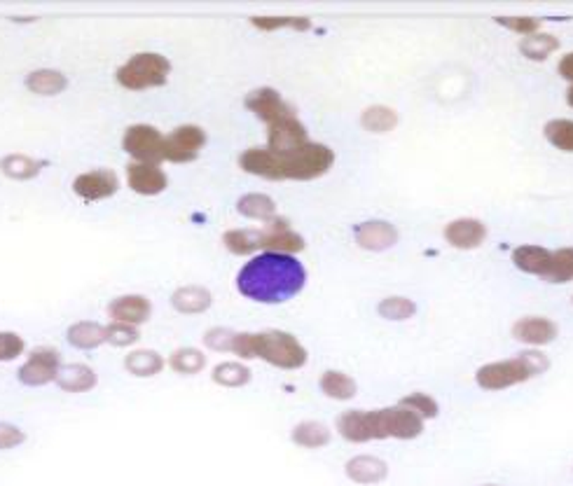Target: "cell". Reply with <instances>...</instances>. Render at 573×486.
<instances>
[{
    "label": "cell",
    "mask_w": 573,
    "mask_h": 486,
    "mask_svg": "<svg viewBox=\"0 0 573 486\" xmlns=\"http://www.w3.org/2000/svg\"><path fill=\"white\" fill-rule=\"evenodd\" d=\"M232 353L244 360H264L279 370H300L310 360V353L295 334L286 330H263V333H237Z\"/></svg>",
    "instance_id": "5b68a950"
},
{
    "label": "cell",
    "mask_w": 573,
    "mask_h": 486,
    "mask_svg": "<svg viewBox=\"0 0 573 486\" xmlns=\"http://www.w3.org/2000/svg\"><path fill=\"white\" fill-rule=\"evenodd\" d=\"M496 21L501 26H506V28H510V31L522 33L524 38L541 28V21L531 20V17H498Z\"/></svg>",
    "instance_id": "7bdbcfd3"
},
{
    "label": "cell",
    "mask_w": 573,
    "mask_h": 486,
    "mask_svg": "<svg viewBox=\"0 0 573 486\" xmlns=\"http://www.w3.org/2000/svg\"><path fill=\"white\" fill-rule=\"evenodd\" d=\"M253 26H258L263 31H274V28H297V31H307L310 20L304 17H253Z\"/></svg>",
    "instance_id": "ab89813d"
},
{
    "label": "cell",
    "mask_w": 573,
    "mask_h": 486,
    "mask_svg": "<svg viewBox=\"0 0 573 486\" xmlns=\"http://www.w3.org/2000/svg\"><path fill=\"white\" fill-rule=\"evenodd\" d=\"M318 386H321L323 396H328L330 400H340V403H347L356 396V381L349 374L340 370H326L318 379Z\"/></svg>",
    "instance_id": "f546056e"
},
{
    "label": "cell",
    "mask_w": 573,
    "mask_h": 486,
    "mask_svg": "<svg viewBox=\"0 0 573 486\" xmlns=\"http://www.w3.org/2000/svg\"><path fill=\"white\" fill-rule=\"evenodd\" d=\"M444 239L450 241V246L459 250L480 248L484 239H487V227L480 220L459 218L444 227Z\"/></svg>",
    "instance_id": "ac0fdd59"
},
{
    "label": "cell",
    "mask_w": 573,
    "mask_h": 486,
    "mask_svg": "<svg viewBox=\"0 0 573 486\" xmlns=\"http://www.w3.org/2000/svg\"><path fill=\"white\" fill-rule=\"evenodd\" d=\"M27 87L38 97H57L68 87V80H66L64 73L52 71V68H40V71L28 73Z\"/></svg>",
    "instance_id": "f1b7e54d"
},
{
    "label": "cell",
    "mask_w": 573,
    "mask_h": 486,
    "mask_svg": "<svg viewBox=\"0 0 573 486\" xmlns=\"http://www.w3.org/2000/svg\"><path fill=\"white\" fill-rule=\"evenodd\" d=\"M400 407L414 412V414L421 416V419H436L440 412L436 397L426 396V393H410V396H405L400 400Z\"/></svg>",
    "instance_id": "74e56055"
},
{
    "label": "cell",
    "mask_w": 573,
    "mask_h": 486,
    "mask_svg": "<svg viewBox=\"0 0 573 486\" xmlns=\"http://www.w3.org/2000/svg\"><path fill=\"white\" fill-rule=\"evenodd\" d=\"M560 47V40L554 35H547V33H536V35H527V38L520 43V51L524 57L534 59V61H543L547 59L553 51H557Z\"/></svg>",
    "instance_id": "d6a6232c"
},
{
    "label": "cell",
    "mask_w": 573,
    "mask_h": 486,
    "mask_svg": "<svg viewBox=\"0 0 573 486\" xmlns=\"http://www.w3.org/2000/svg\"><path fill=\"white\" fill-rule=\"evenodd\" d=\"M207 145V131L197 124L176 127L169 136H164V161L187 164L200 157L201 147Z\"/></svg>",
    "instance_id": "30bf717a"
},
{
    "label": "cell",
    "mask_w": 573,
    "mask_h": 486,
    "mask_svg": "<svg viewBox=\"0 0 573 486\" xmlns=\"http://www.w3.org/2000/svg\"><path fill=\"white\" fill-rule=\"evenodd\" d=\"M164 367H167V358L161 353L153 351V349H134L124 358V370L130 372L131 377L138 379L157 377Z\"/></svg>",
    "instance_id": "44dd1931"
},
{
    "label": "cell",
    "mask_w": 573,
    "mask_h": 486,
    "mask_svg": "<svg viewBox=\"0 0 573 486\" xmlns=\"http://www.w3.org/2000/svg\"><path fill=\"white\" fill-rule=\"evenodd\" d=\"M330 437H333V433H330L328 426L321 421L297 423L295 428H293V433H290V440H293V444H297V447H302V449L328 447Z\"/></svg>",
    "instance_id": "484cf974"
},
{
    "label": "cell",
    "mask_w": 573,
    "mask_h": 486,
    "mask_svg": "<svg viewBox=\"0 0 573 486\" xmlns=\"http://www.w3.org/2000/svg\"><path fill=\"white\" fill-rule=\"evenodd\" d=\"M138 340H141V330L136 325L113 323V320L106 325V344L115 346V349H130V346L138 344Z\"/></svg>",
    "instance_id": "d590c367"
},
{
    "label": "cell",
    "mask_w": 573,
    "mask_h": 486,
    "mask_svg": "<svg viewBox=\"0 0 573 486\" xmlns=\"http://www.w3.org/2000/svg\"><path fill=\"white\" fill-rule=\"evenodd\" d=\"M207 353L194 349V346H181V349L171 351V356L167 358L169 367H171L176 374H181V377H194V374H200V372L207 367Z\"/></svg>",
    "instance_id": "d4e9b609"
},
{
    "label": "cell",
    "mask_w": 573,
    "mask_h": 486,
    "mask_svg": "<svg viewBox=\"0 0 573 486\" xmlns=\"http://www.w3.org/2000/svg\"><path fill=\"white\" fill-rule=\"evenodd\" d=\"M127 185L134 190L136 194L143 197H155L167 190L169 178L167 173L161 171L160 164H141V161H131L127 167Z\"/></svg>",
    "instance_id": "5bb4252c"
},
{
    "label": "cell",
    "mask_w": 573,
    "mask_h": 486,
    "mask_svg": "<svg viewBox=\"0 0 573 486\" xmlns=\"http://www.w3.org/2000/svg\"><path fill=\"white\" fill-rule=\"evenodd\" d=\"M244 106L267 124V147L264 150H270L271 154L290 153V150H297L304 143H310L304 124L297 120L295 110L290 108L277 90H271V87L253 90L246 97Z\"/></svg>",
    "instance_id": "277c9868"
},
{
    "label": "cell",
    "mask_w": 573,
    "mask_h": 486,
    "mask_svg": "<svg viewBox=\"0 0 573 486\" xmlns=\"http://www.w3.org/2000/svg\"><path fill=\"white\" fill-rule=\"evenodd\" d=\"M234 337H237V333L230 330V327H211V330L204 333V346L211 349V351L232 353Z\"/></svg>",
    "instance_id": "60d3db41"
},
{
    "label": "cell",
    "mask_w": 573,
    "mask_h": 486,
    "mask_svg": "<svg viewBox=\"0 0 573 486\" xmlns=\"http://www.w3.org/2000/svg\"><path fill=\"white\" fill-rule=\"evenodd\" d=\"M260 250L263 253H284L297 255L304 250V239L288 224V220L274 218L260 227Z\"/></svg>",
    "instance_id": "8fae6325"
},
{
    "label": "cell",
    "mask_w": 573,
    "mask_h": 486,
    "mask_svg": "<svg viewBox=\"0 0 573 486\" xmlns=\"http://www.w3.org/2000/svg\"><path fill=\"white\" fill-rule=\"evenodd\" d=\"M66 340L78 351H94L106 344V325L97 320H78L66 330Z\"/></svg>",
    "instance_id": "7402d4cb"
},
{
    "label": "cell",
    "mask_w": 573,
    "mask_h": 486,
    "mask_svg": "<svg viewBox=\"0 0 573 486\" xmlns=\"http://www.w3.org/2000/svg\"><path fill=\"white\" fill-rule=\"evenodd\" d=\"M567 101H569V106H571V108H573V87L567 91Z\"/></svg>",
    "instance_id": "f6af8a7d"
},
{
    "label": "cell",
    "mask_w": 573,
    "mask_h": 486,
    "mask_svg": "<svg viewBox=\"0 0 573 486\" xmlns=\"http://www.w3.org/2000/svg\"><path fill=\"white\" fill-rule=\"evenodd\" d=\"M354 239L363 250L381 253L398 243V230L387 220H367V223L356 224Z\"/></svg>",
    "instance_id": "2e32d148"
},
{
    "label": "cell",
    "mask_w": 573,
    "mask_h": 486,
    "mask_svg": "<svg viewBox=\"0 0 573 486\" xmlns=\"http://www.w3.org/2000/svg\"><path fill=\"white\" fill-rule=\"evenodd\" d=\"M361 124L363 129L373 131V134H387V131H391L398 124V115L391 108H387V106H373V108H367L363 113Z\"/></svg>",
    "instance_id": "836d02e7"
},
{
    "label": "cell",
    "mask_w": 573,
    "mask_h": 486,
    "mask_svg": "<svg viewBox=\"0 0 573 486\" xmlns=\"http://www.w3.org/2000/svg\"><path fill=\"white\" fill-rule=\"evenodd\" d=\"M483 486H498V484H483Z\"/></svg>",
    "instance_id": "bcb514c9"
},
{
    "label": "cell",
    "mask_w": 573,
    "mask_h": 486,
    "mask_svg": "<svg viewBox=\"0 0 573 486\" xmlns=\"http://www.w3.org/2000/svg\"><path fill=\"white\" fill-rule=\"evenodd\" d=\"M335 153L321 143H304L297 150L284 154H271L270 150L251 147L239 157V167L246 173L267 180H311L330 171Z\"/></svg>",
    "instance_id": "7a4b0ae2"
},
{
    "label": "cell",
    "mask_w": 573,
    "mask_h": 486,
    "mask_svg": "<svg viewBox=\"0 0 573 486\" xmlns=\"http://www.w3.org/2000/svg\"><path fill=\"white\" fill-rule=\"evenodd\" d=\"M304 283V264L284 253H258L237 274L239 294L258 304H284L302 293Z\"/></svg>",
    "instance_id": "6da1fadb"
},
{
    "label": "cell",
    "mask_w": 573,
    "mask_h": 486,
    "mask_svg": "<svg viewBox=\"0 0 573 486\" xmlns=\"http://www.w3.org/2000/svg\"><path fill=\"white\" fill-rule=\"evenodd\" d=\"M560 73L561 77H567V80H571L573 82V51L560 61Z\"/></svg>",
    "instance_id": "ee69618b"
},
{
    "label": "cell",
    "mask_w": 573,
    "mask_h": 486,
    "mask_svg": "<svg viewBox=\"0 0 573 486\" xmlns=\"http://www.w3.org/2000/svg\"><path fill=\"white\" fill-rule=\"evenodd\" d=\"M171 307L174 311L183 316H200L207 314L213 304V294L211 290L204 288V286H181L171 293Z\"/></svg>",
    "instance_id": "d6986e66"
},
{
    "label": "cell",
    "mask_w": 573,
    "mask_h": 486,
    "mask_svg": "<svg viewBox=\"0 0 573 486\" xmlns=\"http://www.w3.org/2000/svg\"><path fill=\"white\" fill-rule=\"evenodd\" d=\"M124 153L141 164L164 161V136L153 124H131L122 136Z\"/></svg>",
    "instance_id": "9c48e42d"
},
{
    "label": "cell",
    "mask_w": 573,
    "mask_h": 486,
    "mask_svg": "<svg viewBox=\"0 0 573 486\" xmlns=\"http://www.w3.org/2000/svg\"><path fill=\"white\" fill-rule=\"evenodd\" d=\"M47 164H50L47 160H35V157H31V154L14 153L0 160V171L12 180H31L35 178Z\"/></svg>",
    "instance_id": "603a6c76"
},
{
    "label": "cell",
    "mask_w": 573,
    "mask_h": 486,
    "mask_svg": "<svg viewBox=\"0 0 573 486\" xmlns=\"http://www.w3.org/2000/svg\"><path fill=\"white\" fill-rule=\"evenodd\" d=\"M237 211L241 213L244 218L260 220V223H271V220L277 218V204H274V199L260 192L244 194V197L237 201Z\"/></svg>",
    "instance_id": "83f0119b"
},
{
    "label": "cell",
    "mask_w": 573,
    "mask_h": 486,
    "mask_svg": "<svg viewBox=\"0 0 573 486\" xmlns=\"http://www.w3.org/2000/svg\"><path fill=\"white\" fill-rule=\"evenodd\" d=\"M547 283H569L573 281V248L550 250L547 267L541 276Z\"/></svg>",
    "instance_id": "4dcf8cb0"
},
{
    "label": "cell",
    "mask_w": 573,
    "mask_h": 486,
    "mask_svg": "<svg viewBox=\"0 0 573 486\" xmlns=\"http://www.w3.org/2000/svg\"><path fill=\"white\" fill-rule=\"evenodd\" d=\"M223 246L232 255H258L260 230H227L223 234Z\"/></svg>",
    "instance_id": "1f68e13d"
},
{
    "label": "cell",
    "mask_w": 573,
    "mask_h": 486,
    "mask_svg": "<svg viewBox=\"0 0 573 486\" xmlns=\"http://www.w3.org/2000/svg\"><path fill=\"white\" fill-rule=\"evenodd\" d=\"M27 351V341L20 333L12 330H0V363H12L21 358Z\"/></svg>",
    "instance_id": "f35d334b"
},
{
    "label": "cell",
    "mask_w": 573,
    "mask_h": 486,
    "mask_svg": "<svg viewBox=\"0 0 573 486\" xmlns=\"http://www.w3.org/2000/svg\"><path fill=\"white\" fill-rule=\"evenodd\" d=\"M546 138L561 153H573V122L571 120H553L547 122Z\"/></svg>",
    "instance_id": "8d00e7d4"
},
{
    "label": "cell",
    "mask_w": 573,
    "mask_h": 486,
    "mask_svg": "<svg viewBox=\"0 0 573 486\" xmlns=\"http://www.w3.org/2000/svg\"><path fill=\"white\" fill-rule=\"evenodd\" d=\"M108 318L113 323H127V325L141 327L153 316V302L145 294H120L108 302Z\"/></svg>",
    "instance_id": "4fadbf2b"
},
{
    "label": "cell",
    "mask_w": 573,
    "mask_h": 486,
    "mask_svg": "<svg viewBox=\"0 0 573 486\" xmlns=\"http://www.w3.org/2000/svg\"><path fill=\"white\" fill-rule=\"evenodd\" d=\"M169 73H171V61L164 54L141 51V54H134L127 64L117 68L115 80L124 90L143 91L167 84Z\"/></svg>",
    "instance_id": "8992f818"
},
{
    "label": "cell",
    "mask_w": 573,
    "mask_h": 486,
    "mask_svg": "<svg viewBox=\"0 0 573 486\" xmlns=\"http://www.w3.org/2000/svg\"><path fill=\"white\" fill-rule=\"evenodd\" d=\"M381 318L387 320H407L417 314V307H414L412 300L407 297H400V294H393V297H384L377 307Z\"/></svg>",
    "instance_id": "e575fe53"
},
{
    "label": "cell",
    "mask_w": 573,
    "mask_h": 486,
    "mask_svg": "<svg viewBox=\"0 0 573 486\" xmlns=\"http://www.w3.org/2000/svg\"><path fill=\"white\" fill-rule=\"evenodd\" d=\"M211 379L213 384L223 386V388H241V386L251 384L253 372L241 360H223L211 370Z\"/></svg>",
    "instance_id": "4316f807"
},
{
    "label": "cell",
    "mask_w": 573,
    "mask_h": 486,
    "mask_svg": "<svg viewBox=\"0 0 573 486\" xmlns=\"http://www.w3.org/2000/svg\"><path fill=\"white\" fill-rule=\"evenodd\" d=\"M557 334H560L557 325L546 316H524V318L515 320V325H513V337L522 344L531 346V349L553 344Z\"/></svg>",
    "instance_id": "9a60e30c"
},
{
    "label": "cell",
    "mask_w": 573,
    "mask_h": 486,
    "mask_svg": "<svg viewBox=\"0 0 573 486\" xmlns=\"http://www.w3.org/2000/svg\"><path fill=\"white\" fill-rule=\"evenodd\" d=\"M120 190V178L110 169H94L73 180V192L84 201H104Z\"/></svg>",
    "instance_id": "7c38bea8"
},
{
    "label": "cell",
    "mask_w": 573,
    "mask_h": 486,
    "mask_svg": "<svg viewBox=\"0 0 573 486\" xmlns=\"http://www.w3.org/2000/svg\"><path fill=\"white\" fill-rule=\"evenodd\" d=\"M27 442V433L14 423L0 421V451H12Z\"/></svg>",
    "instance_id": "b9f144b4"
},
{
    "label": "cell",
    "mask_w": 573,
    "mask_h": 486,
    "mask_svg": "<svg viewBox=\"0 0 573 486\" xmlns=\"http://www.w3.org/2000/svg\"><path fill=\"white\" fill-rule=\"evenodd\" d=\"M337 433L347 442L365 444L373 440H414L424 433V419L405 407L384 410H349L337 416Z\"/></svg>",
    "instance_id": "3957f363"
},
{
    "label": "cell",
    "mask_w": 573,
    "mask_h": 486,
    "mask_svg": "<svg viewBox=\"0 0 573 486\" xmlns=\"http://www.w3.org/2000/svg\"><path fill=\"white\" fill-rule=\"evenodd\" d=\"M344 473L356 484H380V482L387 480L389 466L381 459H377V456L361 454L349 459L347 466H344Z\"/></svg>",
    "instance_id": "ffe728a7"
},
{
    "label": "cell",
    "mask_w": 573,
    "mask_h": 486,
    "mask_svg": "<svg viewBox=\"0 0 573 486\" xmlns=\"http://www.w3.org/2000/svg\"><path fill=\"white\" fill-rule=\"evenodd\" d=\"M547 257H550V250L543 248V246L527 243V246H517V248L513 250L510 260H513V264H515L520 271L538 276V278H541L543 271H546L547 267Z\"/></svg>",
    "instance_id": "cb8c5ba5"
},
{
    "label": "cell",
    "mask_w": 573,
    "mask_h": 486,
    "mask_svg": "<svg viewBox=\"0 0 573 486\" xmlns=\"http://www.w3.org/2000/svg\"><path fill=\"white\" fill-rule=\"evenodd\" d=\"M536 372L527 363L524 353L510 360H498V363L483 364L475 372V381L483 390H506L510 386L524 384L529 379H534Z\"/></svg>",
    "instance_id": "52a82bcc"
},
{
    "label": "cell",
    "mask_w": 573,
    "mask_h": 486,
    "mask_svg": "<svg viewBox=\"0 0 573 486\" xmlns=\"http://www.w3.org/2000/svg\"><path fill=\"white\" fill-rule=\"evenodd\" d=\"M61 353L54 346H35L28 358L20 364L17 370V379L20 384L28 386V388H40V386L54 384L61 370Z\"/></svg>",
    "instance_id": "ba28073f"
},
{
    "label": "cell",
    "mask_w": 573,
    "mask_h": 486,
    "mask_svg": "<svg viewBox=\"0 0 573 486\" xmlns=\"http://www.w3.org/2000/svg\"><path fill=\"white\" fill-rule=\"evenodd\" d=\"M54 384L64 390V393L80 396V393H90V390L97 388L98 374L94 372V367H90L87 363H68L61 364V370H59V377Z\"/></svg>",
    "instance_id": "e0dca14e"
}]
</instances>
